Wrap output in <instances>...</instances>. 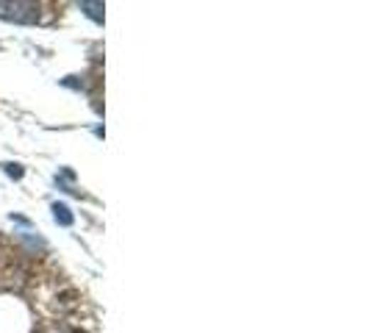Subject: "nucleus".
Returning a JSON list of instances; mask_svg holds the SVG:
<instances>
[{"label":"nucleus","mask_w":369,"mask_h":333,"mask_svg":"<svg viewBox=\"0 0 369 333\" xmlns=\"http://www.w3.org/2000/svg\"><path fill=\"white\" fill-rule=\"evenodd\" d=\"M78 9L84 11L89 20H95V23H103V3H78Z\"/></svg>","instance_id":"2"},{"label":"nucleus","mask_w":369,"mask_h":333,"mask_svg":"<svg viewBox=\"0 0 369 333\" xmlns=\"http://www.w3.org/2000/svg\"><path fill=\"white\" fill-rule=\"evenodd\" d=\"M0 20L9 23H36L39 6L36 3H0Z\"/></svg>","instance_id":"1"},{"label":"nucleus","mask_w":369,"mask_h":333,"mask_svg":"<svg viewBox=\"0 0 369 333\" xmlns=\"http://www.w3.org/2000/svg\"><path fill=\"white\" fill-rule=\"evenodd\" d=\"M53 217H56V222L64 225V228L73 225V214H70V208H67L64 203H56V206H53Z\"/></svg>","instance_id":"3"},{"label":"nucleus","mask_w":369,"mask_h":333,"mask_svg":"<svg viewBox=\"0 0 369 333\" xmlns=\"http://www.w3.org/2000/svg\"><path fill=\"white\" fill-rule=\"evenodd\" d=\"M23 172H26V169H23L20 164H6V175H9V178H14V181H20V178H23Z\"/></svg>","instance_id":"4"}]
</instances>
